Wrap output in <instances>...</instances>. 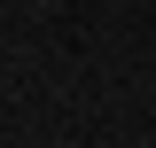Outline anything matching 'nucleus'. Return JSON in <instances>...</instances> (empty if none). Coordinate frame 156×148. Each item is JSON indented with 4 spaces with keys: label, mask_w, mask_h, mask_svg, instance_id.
I'll list each match as a JSON object with an SVG mask.
<instances>
[]
</instances>
